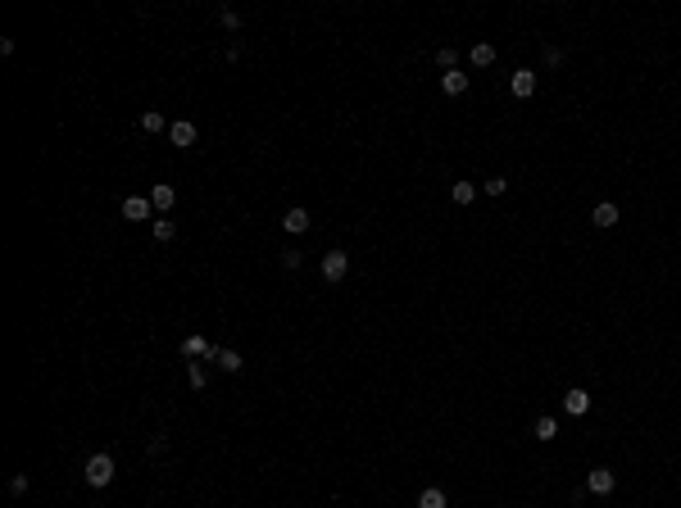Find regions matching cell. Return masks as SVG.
I'll list each match as a JSON object with an SVG mask.
<instances>
[{
    "label": "cell",
    "instance_id": "1",
    "mask_svg": "<svg viewBox=\"0 0 681 508\" xmlns=\"http://www.w3.org/2000/svg\"><path fill=\"white\" fill-rule=\"evenodd\" d=\"M82 476H87V486L105 490L109 481H114V458H109V454H91L87 467H82Z\"/></svg>",
    "mask_w": 681,
    "mask_h": 508
},
{
    "label": "cell",
    "instance_id": "2",
    "mask_svg": "<svg viewBox=\"0 0 681 508\" xmlns=\"http://www.w3.org/2000/svg\"><path fill=\"white\" fill-rule=\"evenodd\" d=\"M346 272H350V254H346V250H327V254H323V277L327 281H341Z\"/></svg>",
    "mask_w": 681,
    "mask_h": 508
},
{
    "label": "cell",
    "instance_id": "3",
    "mask_svg": "<svg viewBox=\"0 0 681 508\" xmlns=\"http://www.w3.org/2000/svg\"><path fill=\"white\" fill-rule=\"evenodd\" d=\"M150 214H155L150 195H128V200H123V218H128V223H141V218H150Z\"/></svg>",
    "mask_w": 681,
    "mask_h": 508
},
{
    "label": "cell",
    "instance_id": "4",
    "mask_svg": "<svg viewBox=\"0 0 681 508\" xmlns=\"http://www.w3.org/2000/svg\"><path fill=\"white\" fill-rule=\"evenodd\" d=\"M168 136H173V145L177 150H191L195 141H200V132H195V123H186V119H177L173 128H168Z\"/></svg>",
    "mask_w": 681,
    "mask_h": 508
},
{
    "label": "cell",
    "instance_id": "5",
    "mask_svg": "<svg viewBox=\"0 0 681 508\" xmlns=\"http://www.w3.org/2000/svg\"><path fill=\"white\" fill-rule=\"evenodd\" d=\"M309 223H314V214H309V209H286V214H282V227L291 232V236H300V232H309Z\"/></svg>",
    "mask_w": 681,
    "mask_h": 508
},
{
    "label": "cell",
    "instance_id": "6",
    "mask_svg": "<svg viewBox=\"0 0 681 508\" xmlns=\"http://www.w3.org/2000/svg\"><path fill=\"white\" fill-rule=\"evenodd\" d=\"M613 486H618V476L609 472V467H591V476H586V490H591V495H609Z\"/></svg>",
    "mask_w": 681,
    "mask_h": 508
},
{
    "label": "cell",
    "instance_id": "7",
    "mask_svg": "<svg viewBox=\"0 0 681 508\" xmlns=\"http://www.w3.org/2000/svg\"><path fill=\"white\" fill-rule=\"evenodd\" d=\"M509 87H513V96H518V100H531V96H536V68H518Z\"/></svg>",
    "mask_w": 681,
    "mask_h": 508
},
{
    "label": "cell",
    "instance_id": "8",
    "mask_svg": "<svg viewBox=\"0 0 681 508\" xmlns=\"http://www.w3.org/2000/svg\"><path fill=\"white\" fill-rule=\"evenodd\" d=\"M182 354L186 358H218V345H209L205 336H186V341H182Z\"/></svg>",
    "mask_w": 681,
    "mask_h": 508
},
{
    "label": "cell",
    "instance_id": "9",
    "mask_svg": "<svg viewBox=\"0 0 681 508\" xmlns=\"http://www.w3.org/2000/svg\"><path fill=\"white\" fill-rule=\"evenodd\" d=\"M563 409L573 413V418H582V413H591V390L573 386V390H568V395H563Z\"/></svg>",
    "mask_w": 681,
    "mask_h": 508
},
{
    "label": "cell",
    "instance_id": "10",
    "mask_svg": "<svg viewBox=\"0 0 681 508\" xmlns=\"http://www.w3.org/2000/svg\"><path fill=\"white\" fill-rule=\"evenodd\" d=\"M173 200H177V191H173L168 182H155V186H150V205L159 209V214H168V209H173Z\"/></svg>",
    "mask_w": 681,
    "mask_h": 508
},
{
    "label": "cell",
    "instance_id": "11",
    "mask_svg": "<svg viewBox=\"0 0 681 508\" xmlns=\"http://www.w3.org/2000/svg\"><path fill=\"white\" fill-rule=\"evenodd\" d=\"M591 223H595V227H613V223H618V205H613V200H600V205L591 209Z\"/></svg>",
    "mask_w": 681,
    "mask_h": 508
},
{
    "label": "cell",
    "instance_id": "12",
    "mask_svg": "<svg viewBox=\"0 0 681 508\" xmlns=\"http://www.w3.org/2000/svg\"><path fill=\"white\" fill-rule=\"evenodd\" d=\"M441 91H445V96H464V91H468V73H464V68L445 73V77H441Z\"/></svg>",
    "mask_w": 681,
    "mask_h": 508
},
{
    "label": "cell",
    "instance_id": "13",
    "mask_svg": "<svg viewBox=\"0 0 681 508\" xmlns=\"http://www.w3.org/2000/svg\"><path fill=\"white\" fill-rule=\"evenodd\" d=\"M214 363H218L223 372H241V368H246V358H241L237 349H218V358H214Z\"/></svg>",
    "mask_w": 681,
    "mask_h": 508
},
{
    "label": "cell",
    "instance_id": "14",
    "mask_svg": "<svg viewBox=\"0 0 681 508\" xmlns=\"http://www.w3.org/2000/svg\"><path fill=\"white\" fill-rule=\"evenodd\" d=\"M473 64L477 68H491V64H495V45H491V41H477L473 45Z\"/></svg>",
    "mask_w": 681,
    "mask_h": 508
},
{
    "label": "cell",
    "instance_id": "15",
    "mask_svg": "<svg viewBox=\"0 0 681 508\" xmlns=\"http://www.w3.org/2000/svg\"><path fill=\"white\" fill-rule=\"evenodd\" d=\"M164 128H168V119H164L159 109H146V114H141V132H150L155 136V132H164Z\"/></svg>",
    "mask_w": 681,
    "mask_h": 508
},
{
    "label": "cell",
    "instance_id": "16",
    "mask_svg": "<svg viewBox=\"0 0 681 508\" xmlns=\"http://www.w3.org/2000/svg\"><path fill=\"white\" fill-rule=\"evenodd\" d=\"M450 200H454V205H473V200H477V186L473 182H454L450 186Z\"/></svg>",
    "mask_w": 681,
    "mask_h": 508
},
{
    "label": "cell",
    "instance_id": "17",
    "mask_svg": "<svg viewBox=\"0 0 681 508\" xmlns=\"http://www.w3.org/2000/svg\"><path fill=\"white\" fill-rule=\"evenodd\" d=\"M418 508H445V490H436V486H427L418 495Z\"/></svg>",
    "mask_w": 681,
    "mask_h": 508
},
{
    "label": "cell",
    "instance_id": "18",
    "mask_svg": "<svg viewBox=\"0 0 681 508\" xmlns=\"http://www.w3.org/2000/svg\"><path fill=\"white\" fill-rule=\"evenodd\" d=\"M559 436V422L554 418H536V440H554Z\"/></svg>",
    "mask_w": 681,
    "mask_h": 508
},
{
    "label": "cell",
    "instance_id": "19",
    "mask_svg": "<svg viewBox=\"0 0 681 508\" xmlns=\"http://www.w3.org/2000/svg\"><path fill=\"white\" fill-rule=\"evenodd\" d=\"M173 236H177L173 218H155V241H173Z\"/></svg>",
    "mask_w": 681,
    "mask_h": 508
},
{
    "label": "cell",
    "instance_id": "20",
    "mask_svg": "<svg viewBox=\"0 0 681 508\" xmlns=\"http://www.w3.org/2000/svg\"><path fill=\"white\" fill-rule=\"evenodd\" d=\"M436 64H441L445 73H454V68H459V54H454L450 45H445V50H436Z\"/></svg>",
    "mask_w": 681,
    "mask_h": 508
},
{
    "label": "cell",
    "instance_id": "21",
    "mask_svg": "<svg viewBox=\"0 0 681 508\" xmlns=\"http://www.w3.org/2000/svg\"><path fill=\"white\" fill-rule=\"evenodd\" d=\"M186 381H191L195 390H205V368H200V363H191V368H186Z\"/></svg>",
    "mask_w": 681,
    "mask_h": 508
},
{
    "label": "cell",
    "instance_id": "22",
    "mask_svg": "<svg viewBox=\"0 0 681 508\" xmlns=\"http://www.w3.org/2000/svg\"><path fill=\"white\" fill-rule=\"evenodd\" d=\"M482 191H486V195H495V200H500V195H504V191H509V182H504V177H491V182H486V186H482Z\"/></svg>",
    "mask_w": 681,
    "mask_h": 508
},
{
    "label": "cell",
    "instance_id": "23",
    "mask_svg": "<svg viewBox=\"0 0 681 508\" xmlns=\"http://www.w3.org/2000/svg\"><path fill=\"white\" fill-rule=\"evenodd\" d=\"M223 28H227V32H241V19L232 10H223Z\"/></svg>",
    "mask_w": 681,
    "mask_h": 508
},
{
    "label": "cell",
    "instance_id": "24",
    "mask_svg": "<svg viewBox=\"0 0 681 508\" xmlns=\"http://www.w3.org/2000/svg\"><path fill=\"white\" fill-rule=\"evenodd\" d=\"M10 490H14V495H28V476L19 472V476H14V481H10Z\"/></svg>",
    "mask_w": 681,
    "mask_h": 508
}]
</instances>
